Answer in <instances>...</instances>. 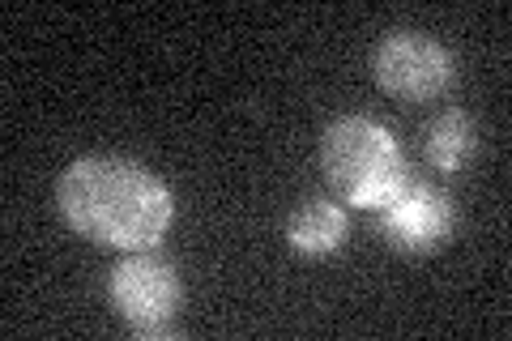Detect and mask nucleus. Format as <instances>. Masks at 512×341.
Listing matches in <instances>:
<instances>
[{"mask_svg": "<svg viewBox=\"0 0 512 341\" xmlns=\"http://www.w3.org/2000/svg\"><path fill=\"white\" fill-rule=\"evenodd\" d=\"M320 167L342 201L376 209L393 197V188L406 180L402 150L393 133L367 116H342L320 137Z\"/></svg>", "mask_w": 512, "mask_h": 341, "instance_id": "nucleus-2", "label": "nucleus"}, {"mask_svg": "<svg viewBox=\"0 0 512 341\" xmlns=\"http://www.w3.org/2000/svg\"><path fill=\"white\" fill-rule=\"evenodd\" d=\"M376 81L397 99H410V103H427L436 99V94L448 90V81H453V60L448 52L436 43L419 35V30H393V35H384L380 47H376Z\"/></svg>", "mask_w": 512, "mask_h": 341, "instance_id": "nucleus-5", "label": "nucleus"}, {"mask_svg": "<svg viewBox=\"0 0 512 341\" xmlns=\"http://www.w3.org/2000/svg\"><path fill=\"white\" fill-rule=\"evenodd\" d=\"M376 218L393 248H402L410 256H427L448 243V235H453V226H457V209L440 188L406 175V180L393 188V197L376 205Z\"/></svg>", "mask_w": 512, "mask_h": 341, "instance_id": "nucleus-3", "label": "nucleus"}, {"mask_svg": "<svg viewBox=\"0 0 512 341\" xmlns=\"http://www.w3.org/2000/svg\"><path fill=\"white\" fill-rule=\"evenodd\" d=\"M184 286L175 269L158 256H128L111 269V303L141 337H167Z\"/></svg>", "mask_w": 512, "mask_h": 341, "instance_id": "nucleus-4", "label": "nucleus"}, {"mask_svg": "<svg viewBox=\"0 0 512 341\" xmlns=\"http://www.w3.org/2000/svg\"><path fill=\"white\" fill-rule=\"evenodd\" d=\"M56 205L77 235L120 252L154 248L171 226V192L124 158H77L60 175Z\"/></svg>", "mask_w": 512, "mask_h": 341, "instance_id": "nucleus-1", "label": "nucleus"}, {"mask_svg": "<svg viewBox=\"0 0 512 341\" xmlns=\"http://www.w3.org/2000/svg\"><path fill=\"white\" fill-rule=\"evenodd\" d=\"M474 145H478L474 120L466 116V111H444V116L431 124V133H427V158H431V167L436 171L457 175L470 162Z\"/></svg>", "mask_w": 512, "mask_h": 341, "instance_id": "nucleus-7", "label": "nucleus"}, {"mask_svg": "<svg viewBox=\"0 0 512 341\" xmlns=\"http://www.w3.org/2000/svg\"><path fill=\"white\" fill-rule=\"evenodd\" d=\"M286 239L303 256H329L346 239V214L333 201H308L299 214L286 222Z\"/></svg>", "mask_w": 512, "mask_h": 341, "instance_id": "nucleus-6", "label": "nucleus"}]
</instances>
